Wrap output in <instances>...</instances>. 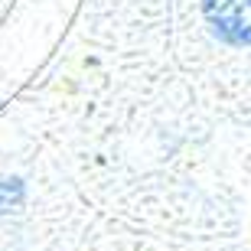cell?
Segmentation results:
<instances>
[{
    "mask_svg": "<svg viewBox=\"0 0 251 251\" xmlns=\"http://www.w3.org/2000/svg\"><path fill=\"white\" fill-rule=\"evenodd\" d=\"M23 202V183L17 176H0V212L17 209Z\"/></svg>",
    "mask_w": 251,
    "mask_h": 251,
    "instance_id": "2",
    "label": "cell"
},
{
    "mask_svg": "<svg viewBox=\"0 0 251 251\" xmlns=\"http://www.w3.org/2000/svg\"><path fill=\"white\" fill-rule=\"evenodd\" d=\"M205 23L228 46H251V0H202Z\"/></svg>",
    "mask_w": 251,
    "mask_h": 251,
    "instance_id": "1",
    "label": "cell"
}]
</instances>
